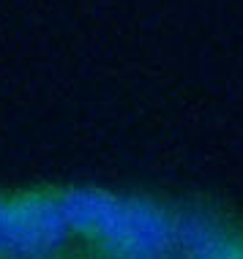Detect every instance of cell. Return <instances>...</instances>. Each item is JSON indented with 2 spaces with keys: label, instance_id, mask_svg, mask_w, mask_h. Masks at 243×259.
Returning <instances> with one entry per match:
<instances>
[{
  "label": "cell",
  "instance_id": "obj_1",
  "mask_svg": "<svg viewBox=\"0 0 243 259\" xmlns=\"http://www.w3.org/2000/svg\"><path fill=\"white\" fill-rule=\"evenodd\" d=\"M74 256L178 259L183 194L55 183Z\"/></svg>",
  "mask_w": 243,
  "mask_h": 259
},
{
  "label": "cell",
  "instance_id": "obj_2",
  "mask_svg": "<svg viewBox=\"0 0 243 259\" xmlns=\"http://www.w3.org/2000/svg\"><path fill=\"white\" fill-rule=\"evenodd\" d=\"M74 256L55 183L0 188V259Z\"/></svg>",
  "mask_w": 243,
  "mask_h": 259
}]
</instances>
